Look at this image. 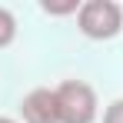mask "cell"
<instances>
[{"mask_svg": "<svg viewBox=\"0 0 123 123\" xmlns=\"http://www.w3.org/2000/svg\"><path fill=\"white\" fill-rule=\"evenodd\" d=\"M77 27L90 40H113L123 30V7L113 0H86L77 10Z\"/></svg>", "mask_w": 123, "mask_h": 123, "instance_id": "cell-1", "label": "cell"}, {"mask_svg": "<svg viewBox=\"0 0 123 123\" xmlns=\"http://www.w3.org/2000/svg\"><path fill=\"white\" fill-rule=\"evenodd\" d=\"M57 103H60V123H93L97 120V93L83 80H63L57 86Z\"/></svg>", "mask_w": 123, "mask_h": 123, "instance_id": "cell-2", "label": "cell"}, {"mask_svg": "<svg viewBox=\"0 0 123 123\" xmlns=\"http://www.w3.org/2000/svg\"><path fill=\"white\" fill-rule=\"evenodd\" d=\"M23 123H60V103H57V86H37L20 100Z\"/></svg>", "mask_w": 123, "mask_h": 123, "instance_id": "cell-3", "label": "cell"}, {"mask_svg": "<svg viewBox=\"0 0 123 123\" xmlns=\"http://www.w3.org/2000/svg\"><path fill=\"white\" fill-rule=\"evenodd\" d=\"M13 40H17V17L7 7H0V50L10 47Z\"/></svg>", "mask_w": 123, "mask_h": 123, "instance_id": "cell-4", "label": "cell"}, {"mask_svg": "<svg viewBox=\"0 0 123 123\" xmlns=\"http://www.w3.org/2000/svg\"><path fill=\"white\" fill-rule=\"evenodd\" d=\"M80 10V3L77 0H70V3H43V13H53V17H63V13H77Z\"/></svg>", "mask_w": 123, "mask_h": 123, "instance_id": "cell-5", "label": "cell"}, {"mask_svg": "<svg viewBox=\"0 0 123 123\" xmlns=\"http://www.w3.org/2000/svg\"><path fill=\"white\" fill-rule=\"evenodd\" d=\"M103 123H123V97L113 100L106 110H103Z\"/></svg>", "mask_w": 123, "mask_h": 123, "instance_id": "cell-6", "label": "cell"}, {"mask_svg": "<svg viewBox=\"0 0 123 123\" xmlns=\"http://www.w3.org/2000/svg\"><path fill=\"white\" fill-rule=\"evenodd\" d=\"M0 123H17V120H10V117H0Z\"/></svg>", "mask_w": 123, "mask_h": 123, "instance_id": "cell-7", "label": "cell"}]
</instances>
